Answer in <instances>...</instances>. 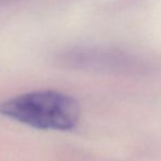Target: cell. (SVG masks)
I'll use <instances>...</instances> for the list:
<instances>
[{"label":"cell","instance_id":"6da1fadb","mask_svg":"<svg viewBox=\"0 0 161 161\" xmlns=\"http://www.w3.org/2000/svg\"><path fill=\"white\" fill-rule=\"evenodd\" d=\"M0 114L34 128L69 130L78 124L80 108L68 94L41 90L3 101Z\"/></svg>","mask_w":161,"mask_h":161}]
</instances>
